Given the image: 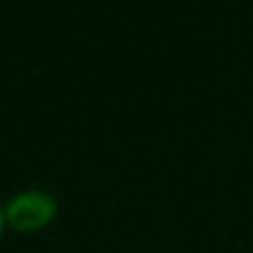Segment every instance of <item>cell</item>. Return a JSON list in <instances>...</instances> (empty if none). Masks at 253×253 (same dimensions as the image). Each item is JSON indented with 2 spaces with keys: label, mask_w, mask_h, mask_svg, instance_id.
Masks as SVG:
<instances>
[{
  "label": "cell",
  "mask_w": 253,
  "mask_h": 253,
  "mask_svg": "<svg viewBox=\"0 0 253 253\" xmlns=\"http://www.w3.org/2000/svg\"><path fill=\"white\" fill-rule=\"evenodd\" d=\"M53 215H56V200L47 191H21L3 209V218L15 230H42L53 221Z\"/></svg>",
  "instance_id": "6da1fadb"
},
{
  "label": "cell",
  "mask_w": 253,
  "mask_h": 253,
  "mask_svg": "<svg viewBox=\"0 0 253 253\" xmlns=\"http://www.w3.org/2000/svg\"><path fill=\"white\" fill-rule=\"evenodd\" d=\"M3 221H6V218H3V209H0V227H3Z\"/></svg>",
  "instance_id": "7a4b0ae2"
}]
</instances>
